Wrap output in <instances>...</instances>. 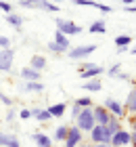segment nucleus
Masks as SVG:
<instances>
[{
  "label": "nucleus",
  "instance_id": "nucleus-22",
  "mask_svg": "<svg viewBox=\"0 0 136 147\" xmlns=\"http://www.w3.org/2000/svg\"><path fill=\"white\" fill-rule=\"evenodd\" d=\"M88 30H90L92 34H105V32H107V25H105V21H103V19H96V21H94V23H92Z\"/></svg>",
  "mask_w": 136,
  "mask_h": 147
},
{
  "label": "nucleus",
  "instance_id": "nucleus-14",
  "mask_svg": "<svg viewBox=\"0 0 136 147\" xmlns=\"http://www.w3.org/2000/svg\"><path fill=\"white\" fill-rule=\"evenodd\" d=\"M31 139L36 141V147H52V139L44 132H33Z\"/></svg>",
  "mask_w": 136,
  "mask_h": 147
},
{
  "label": "nucleus",
  "instance_id": "nucleus-46",
  "mask_svg": "<svg viewBox=\"0 0 136 147\" xmlns=\"http://www.w3.org/2000/svg\"><path fill=\"white\" fill-rule=\"evenodd\" d=\"M0 132H2V130H0Z\"/></svg>",
  "mask_w": 136,
  "mask_h": 147
},
{
  "label": "nucleus",
  "instance_id": "nucleus-38",
  "mask_svg": "<svg viewBox=\"0 0 136 147\" xmlns=\"http://www.w3.org/2000/svg\"><path fill=\"white\" fill-rule=\"evenodd\" d=\"M117 78H119V80H130V76H128V74H121V71L117 74Z\"/></svg>",
  "mask_w": 136,
  "mask_h": 147
},
{
  "label": "nucleus",
  "instance_id": "nucleus-47",
  "mask_svg": "<svg viewBox=\"0 0 136 147\" xmlns=\"http://www.w3.org/2000/svg\"><path fill=\"white\" fill-rule=\"evenodd\" d=\"M63 147H65V145H63Z\"/></svg>",
  "mask_w": 136,
  "mask_h": 147
},
{
  "label": "nucleus",
  "instance_id": "nucleus-12",
  "mask_svg": "<svg viewBox=\"0 0 136 147\" xmlns=\"http://www.w3.org/2000/svg\"><path fill=\"white\" fill-rule=\"evenodd\" d=\"M0 145L2 147H21L17 135H11V132H0Z\"/></svg>",
  "mask_w": 136,
  "mask_h": 147
},
{
  "label": "nucleus",
  "instance_id": "nucleus-21",
  "mask_svg": "<svg viewBox=\"0 0 136 147\" xmlns=\"http://www.w3.org/2000/svg\"><path fill=\"white\" fill-rule=\"evenodd\" d=\"M105 126H107V130L111 132V135H115L117 130H121V128H124V126L119 124V118H115V116H111V120H109V122H107Z\"/></svg>",
  "mask_w": 136,
  "mask_h": 147
},
{
  "label": "nucleus",
  "instance_id": "nucleus-29",
  "mask_svg": "<svg viewBox=\"0 0 136 147\" xmlns=\"http://www.w3.org/2000/svg\"><path fill=\"white\" fill-rule=\"evenodd\" d=\"M0 11H4L6 15H9V13H13V4L6 2V0H0Z\"/></svg>",
  "mask_w": 136,
  "mask_h": 147
},
{
  "label": "nucleus",
  "instance_id": "nucleus-24",
  "mask_svg": "<svg viewBox=\"0 0 136 147\" xmlns=\"http://www.w3.org/2000/svg\"><path fill=\"white\" fill-rule=\"evenodd\" d=\"M113 42H115V46H117V49H119V46H130V44H132V38L128 36V34H121V36L115 38Z\"/></svg>",
  "mask_w": 136,
  "mask_h": 147
},
{
  "label": "nucleus",
  "instance_id": "nucleus-45",
  "mask_svg": "<svg viewBox=\"0 0 136 147\" xmlns=\"http://www.w3.org/2000/svg\"><path fill=\"white\" fill-rule=\"evenodd\" d=\"M132 132H136V122H134V126H132Z\"/></svg>",
  "mask_w": 136,
  "mask_h": 147
},
{
  "label": "nucleus",
  "instance_id": "nucleus-36",
  "mask_svg": "<svg viewBox=\"0 0 136 147\" xmlns=\"http://www.w3.org/2000/svg\"><path fill=\"white\" fill-rule=\"evenodd\" d=\"M19 118H21V120H29L31 118V111L29 109H21V111H19Z\"/></svg>",
  "mask_w": 136,
  "mask_h": 147
},
{
  "label": "nucleus",
  "instance_id": "nucleus-31",
  "mask_svg": "<svg viewBox=\"0 0 136 147\" xmlns=\"http://www.w3.org/2000/svg\"><path fill=\"white\" fill-rule=\"evenodd\" d=\"M94 9H98L100 13H113V6H107V4H103V2H96Z\"/></svg>",
  "mask_w": 136,
  "mask_h": 147
},
{
  "label": "nucleus",
  "instance_id": "nucleus-6",
  "mask_svg": "<svg viewBox=\"0 0 136 147\" xmlns=\"http://www.w3.org/2000/svg\"><path fill=\"white\" fill-rule=\"evenodd\" d=\"M82 141H84V137H82V130L78 128L76 124L69 126V128H67V137H65L63 145H65V147H78Z\"/></svg>",
  "mask_w": 136,
  "mask_h": 147
},
{
  "label": "nucleus",
  "instance_id": "nucleus-3",
  "mask_svg": "<svg viewBox=\"0 0 136 147\" xmlns=\"http://www.w3.org/2000/svg\"><path fill=\"white\" fill-rule=\"evenodd\" d=\"M100 74H105V67H103V65H96V63H80V78H82V80L98 78Z\"/></svg>",
  "mask_w": 136,
  "mask_h": 147
},
{
  "label": "nucleus",
  "instance_id": "nucleus-4",
  "mask_svg": "<svg viewBox=\"0 0 136 147\" xmlns=\"http://www.w3.org/2000/svg\"><path fill=\"white\" fill-rule=\"evenodd\" d=\"M54 23H57V32L65 34L67 38H69V36H78V34H82V25L69 21V19H57Z\"/></svg>",
  "mask_w": 136,
  "mask_h": 147
},
{
  "label": "nucleus",
  "instance_id": "nucleus-30",
  "mask_svg": "<svg viewBox=\"0 0 136 147\" xmlns=\"http://www.w3.org/2000/svg\"><path fill=\"white\" fill-rule=\"evenodd\" d=\"M48 51H52V53H59V55H63V49H61V46L57 44V42H52V40H50V42H48Z\"/></svg>",
  "mask_w": 136,
  "mask_h": 147
},
{
  "label": "nucleus",
  "instance_id": "nucleus-17",
  "mask_svg": "<svg viewBox=\"0 0 136 147\" xmlns=\"http://www.w3.org/2000/svg\"><path fill=\"white\" fill-rule=\"evenodd\" d=\"M29 67L38 69V71L46 69V57H42V55H33V57H31V63H29Z\"/></svg>",
  "mask_w": 136,
  "mask_h": 147
},
{
  "label": "nucleus",
  "instance_id": "nucleus-2",
  "mask_svg": "<svg viewBox=\"0 0 136 147\" xmlns=\"http://www.w3.org/2000/svg\"><path fill=\"white\" fill-rule=\"evenodd\" d=\"M19 6H23V9H40V11H48V13H59V9H61L52 0H19Z\"/></svg>",
  "mask_w": 136,
  "mask_h": 147
},
{
  "label": "nucleus",
  "instance_id": "nucleus-11",
  "mask_svg": "<svg viewBox=\"0 0 136 147\" xmlns=\"http://www.w3.org/2000/svg\"><path fill=\"white\" fill-rule=\"evenodd\" d=\"M92 116H94V122H96V124H103V126L111 120V113H109L103 105H100V107H92Z\"/></svg>",
  "mask_w": 136,
  "mask_h": 147
},
{
  "label": "nucleus",
  "instance_id": "nucleus-41",
  "mask_svg": "<svg viewBox=\"0 0 136 147\" xmlns=\"http://www.w3.org/2000/svg\"><path fill=\"white\" fill-rule=\"evenodd\" d=\"M130 143H132V145L136 147V132H132V139H130Z\"/></svg>",
  "mask_w": 136,
  "mask_h": 147
},
{
  "label": "nucleus",
  "instance_id": "nucleus-8",
  "mask_svg": "<svg viewBox=\"0 0 136 147\" xmlns=\"http://www.w3.org/2000/svg\"><path fill=\"white\" fill-rule=\"evenodd\" d=\"M96 51V44H82V46H76V49H69V59L73 61H80L82 57H88Z\"/></svg>",
  "mask_w": 136,
  "mask_h": 147
},
{
  "label": "nucleus",
  "instance_id": "nucleus-26",
  "mask_svg": "<svg viewBox=\"0 0 136 147\" xmlns=\"http://www.w3.org/2000/svg\"><path fill=\"white\" fill-rule=\"evenodd\" d=\"M76 105H78V107H92V99L90 97H78Z\"/></svg>",
  "mask_w": 136,
  "mask_h": 147
},
{
  "label": "nucleus",
  "instance_id": "nucleus-28",
  "mask_svg": "<svg viewBox=\"0 0 136 147\" xmlns=\"http://www.w3.org/2000/svg\"><path fill=\"white\" fill-rule=\"evenodd\" d=\"M73 4L76 6H96V2H94V0H73Z\"/></svg>",
  "mask_w": 136,
  "mask_h": 147
},
{
  "label": "nucleus",
  "instance_id": "nucleus-39",
  "mask_svg": "<svg viewBox=\"0 0 136 147\" xmlns=\"http://www.w3.org/2000/svg\"><path fill=\"white\" fill-rule=\"evenodd\" d=\"M126 13H136V6H124Z\"/></svg>",
  "mask_w": 136,
  "mask_h": 147
},
{
  "label": "nucleus",
  "instance_id": "nucleus-5",
  "mask_svg": "<svg viewBox=\"0 0 136 147\" xmlns=\"http://www.w3.org/2000/svg\"><path fill=\"white\" fill-rule=\"evenodd\" d=\"M90 141L92 143H109L111 141V132L103 124H94V128L90 130Z\"/></svg>",
  "mask_w": 136,
  "mask_h": 147
},
{
  "label": "nucleus",
  "instance_id": "nucleus-13",
  "mask_svg": "<svg viewBox=\"0 0 136 147\" xmlns=\"http://www.w3.org/2000/svg\"><path fill=\"white\" fill-rule=\"evenodd\" d=\"M19 76H21L25 82H36V80L42 78V74H40L38 69H33V67H23L21 71H19Z\"/></svg>",
  "mask_w": 136,
  "mask_h": 147
},
{
  "label": "nucleus",
  "instance_id": "nucleus-23",
  "mask_svg": "<svg viewBox=\"0 0 136 147\" xmlns=\"http://www.w3.org/2000/svg\"><path fill=\"white\" fill-rule=\"evenodd\" d=\"M67 128H69V126H65V124L57 126V130H54L52 141H61V143H63V141H65V137H67Z\"/></svg>",
  "mask_w": 136,
  "mask_h": 147
},
{
  "label": "nucleus",
  "instance_id": "nucleus-27",
  "mask_svg": "<svg viewBox=\"0 0 136 147\" xmlns=\"http://www.w3.org/2000/svg\"><path fill=\"white\" fill-rule=\"evenodd\" d=\"M36 118L40 120V122H46V120H50L52 116H50V111H48V109H40V111L36 113Z\"/></svg>",
  "mask_w": 136,
  "mask_h": 147
},
{
  "label": "nucleus",
  "instance_id": "nucleus-33",
  "mask_svg": "<svg viewBox=\"0 0 136 147\" xmlns=\"http://www.w3.org/2000/svg\"><path fill=\"white\" fill-rule=\"evenodd\" d=\"M0 101H2V103L6 105V107H11V105H13V101H11V97H6V95H4L2 90H0Z\"/></svg>",
  "mask_w": 136,
  "mask_h": 147
},
{
  "label": "nucleus",
  "instance_id": "nucleus-20",
  "mask_svg": "<svg viewBox=\"0 0 136 147\" xmlns=\"http://www.w3.org/2000/svg\"><path fill=\"white\" fill-rule=\"evenodd\" d=\"M52 42H57L65 53L69 51V38H67L65 34H61V32H54V40H52Z\"/></svg>",
  "mask_w": 136,
  "mask_h": 147
},
{
  "label": "nucleus",
  "instance_id": "nucleus-1",
  "mask_svg": "<svg viewBox=\"0 0 136 147\" xmlns=\"http://www.w3.org/2000/svg\"><path fill=\"white\" fill-rule=\"evenodd\" d=\"M94 116H92V107H82V111L78 113L76 118V126L82 130V132H90L94 128Z\"/></svg>",
  "mask_w": 136,
  "mask_h": 147
},
{
  "label": "nucleus",
  "instance_id": "nucleus-9",
  "mask_svg": "<svg viewBox=\"0 0 136 147\" xmlns=\"http://www.w3.org/2000/svg\"><path fill=\"white\" fill-rule=\"evenodd\" d=\"M15 61V51L13 49H0V71H11Z\"/></svg>",
  "mask_w": 136,
  "mask_h": 147
},
{
  "label": "nucleus",
  "instance_id": "nucleus-40",
  "mask_svg": "<svg viewBox=\"0 0 136 147\" xmlns=\"http://www.w3.org/2000/svg\"><path fill=\"white\" fill-rule=\"evenodd\" d=\"M92 147H111L109 143H92Z\"/></svg>",
  "mask_w": 136,
  "mask_h": 147
},
{
  "label": "nucleus",
  "instance_id": "nucleus-7",
  "mask_svg": "<svg viewBox=\"0 0 136 147\" xmlns=\"http://www.w3.org/2000/svg\"><path fill=\"white\" fill-rule=\"evenodd\" d=\"M130 139H132V132L126 130V128H121V130L115 132V135H111L109 145H111V147H126V145H130Z\"/></svg>",
  "mask_w": 136,
  "mask_h": 147
},
{
  "label": "nucleus",
  "instance_id": "nucleus-19",
  "mask_svg": "<svg viewBox=\"0 0 136 147\" xmlns=\"http://www.w3.org/2000/svg\"><path fill=\"white\" fill-rule=\"evenodd\" d=\"M124 109H128L130 113H136V88H132V90H130V95H128V99H126Z\"/></svg>",
  "mask_w": 136,
  "mask_h": 147
},
{
  "label": "nucleus",
  "instance_id": "nucleus-42",
  "mask_svg": "<svg viewBox=\"0 0 136 147\" xmlns=\"http://www.w3.org/2000/svg\"><path fill=\"white\" fill-rule=\"evenodd\" d=\"M78 147H92V143H80Z\"/></svg>",
  "mask_w": 136,
  "mask_h": 147
},
{
  "label": "nucleus",
  "instance_id": "nucleus-43",
  "mask_svg": "<svg viewBox=\"0 0 136 147\" xmlns=\"http://www.w3.org/2000/svg\"><path fill=\"white\" fill-rule=\"evenodd\" d=\"M124 4H126V6H130V4H134V0H124Z\"/></svg>",
  "mask_w": 136,
  "mask_h": 147
},
{
  "label": "nucleus",
  "instance_id": "nucleus-34",
  "mask_svg": "<svg viewBox=\"0 0 136 147\" xmlns=\"http://www.w3.org/2000/svg\"><path fill=\"white\" fill-rule=\"evenodd\" d=\"M15 118H17V111L13 109V107H9V111H6V122H13Z\"/></svg>",
  "mask_w": 136,
  "mask_h": 147
},
{
  "label": "nucleus",
  "instance_id": "nucleus-18",
  "mask_svg": "<svg viewBox=\"0 0 136 147\" xmlns=\"http://www.w3.org/2000/svg\"><path fill=\"white\" fill-rule=\"evenodd\" d=\"M50 111V116L52 118H63V113H65V109H67V105L65 103H54V105H50V107H46Z\"/></svg>",
  "mask_w": 136,
  "mask_h": 147
},
{
  "label": "nucleus",
  "instance_id": "nucleus-37",
  "mask_svg": "<svg viewBox=\"0 0 136 147\" xmlns=\"http://www.w3.org/2000/svg\"><path fill=\"white\" fill-rule=\"evenodd\" d=\"M80 111H82V107H78V105L73 103V107H71V116H73V118H78V113H80Z\"/></svg>",
  "mask_w": 136,
  "mask_h": 147
},
{
  "label": "nucleus",
  "instance_id": "nucleus-15",
  "mask_svg": "<svg viewBox=\"0 0 136 147\" xmlns=\"http://www.w3.org/2000/svg\"><path fill=\"white\" fill-rule=\"evenodd\" d=\"M6 23H9L11 28L21 30V25H23V17H21V15H17V13H9V15H6Z\"/></svg>",
  "mask_w": 136,
  "mask_h": 147
},
{
  "label": "nucleus",
  "instance_id": "nucleus-25",
  "mask_svg": "<svg viewBox=\"0 0 136 147\" xmlns=\"http://www.w3.org/2000/svg\"><path fill=\"white\" fill-rule=\"evenodd\" d=\"M25 90H29V92H40V90H44V84L40 82V80H36V82H25Z\"/></svg>",
  "mask_w": 136,
  "mask_h": 147
},
{
  "label": "nucleus",
  "instance_id": "nucleus-16",
  "mask_svg": "<svg viewBox=\"0 0 136 147\" xmlns=\"http://www.w3.org/2000/svg\"><path fill=\"white\" fill-rule=\"evenodd\" d=\"M103 88V84H100L98 78H92V80H84V90H90V92H98Z\"/></svg>",
  "mask_w": 136,
  "mask_h": 147
},
{
  "label": "nucleus",
  "instance_id": "nucleus-10",
  "mask_svg": "<svg viewBox=\"0 0 136 147\" xmlns=\"http://www.w3.org/2000/svg\"><path fill=\"white\" fill-rule=\"evenodd\" d=\"M103 107L111 113V116H115V118H121V116H124V105H121L117 99H113V97H107V99H105Z\"/></svg>",
  "mask_w": 136,
  "mask_h": 147
},
{
  "label": "nucleus",
  "instance_id": "nucleus-44",
  "mask_svg": "<svg viewBox=\"0 0 136 147\" xmlns=\"http://www.w3.org/2000/svg\"><path fill=\"white\" fill-rule=\"evenodd\" d=\"M132 55H136V46H132Z\"/></svg>",
  "mask_w": 136,
  "mask_h": 147
},
{
  "label": "nucleus",
  "instance_id": "nucleus-32",
  "mask_svg": "<svg viewBox=\"0 0 136 147\" xmlns=\"http://www.w3.org/2000/svg\"><path fill=\"white\" fill-rule=\"evenodd\" d=\"M0 49H11V38L0 36Z\"/></svg>",
  "mask_w": 136,
  "mask_h": 147
},
{
  "label": "nucleus",
  "instance_id": "nucleus-35",
  "mask_svg": "<svg viewBox=\"0 0 136 147\" xmlns=\"http://www.w3.org/2000/svg\"><path fill=\"white\" fill-rule=\"evenodd\" d=\"M119 71H121L119 65H113V67L109 69V76H111V78H117V74H119Z\"/></svg>",
  "mask_w": 136,
  "mask_h": 147
}]
</instances>
